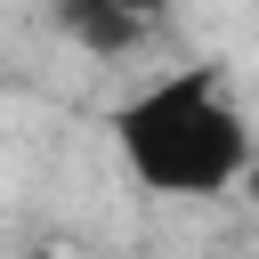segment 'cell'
Returning a JSON list of instances; mask_svg holds the SVG:
<instances>
[{
  "instance_id": "cell-1",
  "label": "cell",
  "mask_w": 259,
  "mask_h": 259,
  "mask_svg": "<svg viewBox=\"0 0 259 259\" xmlns=\"http://www.w3.org/2000/svg\"><path fill=\"white\" fill-rule=\"evenodd\" d=\"M113 146H121V170L146 194L194 202V194H227L243 178L259 130L235 105L219 65H170L113 105Z\"/></svg>"
},
{
  "instance_id": "cell-2",
  "label": "cell",
  "mask_w": 259,
  "mask_h": 259,
  "mask_svg": "<svg viewBox=\"0 0 259 259\" xmlns=\"http://www.w3.org/2000/svg\"><path fill=\"white\" fill-rule=\"evenodd\" d=\"M170 24V0H57V32L81 57H138Z\"/></svg>"
},
{
  "instance_id": "cell-3",
  "label": "cell",
  "mask_w": 259,
  "mask_h": 259,
  "mask_svg": "<svg viewBox=\"0 0 259 259\" xmlns=\"http://www.w3.org/2000/svg\"><path fill=\"white\" fill-rule=\"evenodd\" d=\"M235 186H243V194L259 202V146H251V162H243V178H235Z\"/></svg>"
}]
</instances>
